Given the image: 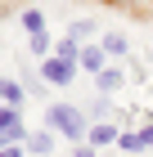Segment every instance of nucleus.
<instances>
[{"instance_id": "nucleus-1", "label": "nucleus", "mask_w": 153, "mask_h": 157, "mask_svg": "<svg viewBox=\"0 0 153 157\" xmlns=\"http://www.w3.org/2000/svg\"><path fill=\"white\" fill-rule=\"evenodd\" d=\"M45 126L54 135H63L68 144H86L90 139V121H86V112L77 103H50L45 108Z\"/></svg>"}, {"instance_id": "nucleus-2", "label": "nucleus", "mask_w": 153, "mask_h": 157, "mask_svg": "<svg viewBox=\"0 0 153 157\" xmlns=\"http://www.w3.org/2000/svg\"><path fill=\"white\" fill-rule=\"evenodd\" d=\"M36 67H41V81H45V85H54V90H68V85L77 81V72H81L77 63L59 59V54H50V59H41Z\"/></svg>"}, {"instance_id": "nucleus-3", "label": "nucleus", "mask_w": 153, "mask_h": 157, "mask_svg": "<svg viewBox=\"0 0 153 157\" xmlns=\"http://www.w3.org/2000/svg\"><path fill=\"white\" fill-rule=\"evenodd\" d=\"M27 139V126H23V112L18 108H5L0 103V148H14Z\"/></svg>"}, {"instance_id": "nucleus-4", "label": "nucleus", "mask_w": 153, "mask_h": 157, "mask_svg": "<svg viewBox=\"0 0 153 157\" xmlns=\"http://www.w3.org/2000/svg\"><path fill=\"white\" fill-rule=\"evenodd\" d=\"M81 112H86V121H90V126H99V121H122V108H117L108 94H95Z\"/></svg>"}, {"instance_id": "nucleus-5", "label": "nucleus", "mask_w": 153, "mask_h": 157, "mask_svg": "<svg viewBox=\"0 0 153 157\" xmlns=\"http://www.w3.org/2000/svg\"><path fill=\"white\" fill-rule=\"evenodd\" d=\"M108 63H113V59L104 54V45H99V40H95V45H81V54H77V67H81L86 76H99Z\"/></svg>"}, {"instance_id": "nucleus-6", "label": "nucleus", "mask_w": 153, "mask_h": 157, "mask_svg": "<svg viewBox=\"0 0 153 157\" xmlns=\"http://www.w3.org/2000/svg\"><path fill=\"white\" fill-rule=\"evenodd\" d=\"M122 85H126V67H122V63H108L104 72L95 76V90H99V94H117Z\"/></svg>"}, {"instance_id": "nucleus-7", "label": "nucleus", "mask_w": 153, "mask_h": 157, "mask_svg": "<svg viewBox=\"0 0 153 157\" xmlns=\"http://www.w3.org/2000/svg\"><path fill=\"white\" fill-rule=\"evenodd\" d=\"M54 144H59V139H54L50 126H45V130H27V139H23V148H27L32 157H50V153H54Z\"/></svg>"}, {"instance_id": "nucleus-8", "label": "nucleus", "mask_w": 153, "mask_h": 157, "mask_svg": "<svg viewBox=\"0 0 153 157\" xmlns=\"http://www.w3.org/2000/svg\"><path fill=\"white\" fill-rule=\"evenodd\" d=\"M122 139V121H99V126H90V144L95 148H117Z\"/></svg>"}, {"instance_id": "nucleus-9", "label": "nucleus", "mask_w": 153, "mask_h": 157, "mask_svg": "<svg viewBox=\"0 0 153 157\" xmlns=\"http://www.w3.org/2000/svg\"><path fill=\"white\" fill-rule=\"evenodd\" d=\"M0 99H5V108H18V112H23V103H27L23 81H14V76H0Z\"/></svg>"}, {"instance_id": "nucleus-10", "label": "nucleus", "mask_w": 153, "mask_h": 157, "mask_svg": "<svg viewBox=\"0 0 153 157\" xmlns=\"http://www.w3.org/2000/svg\"><path fill=\"white\" fill-rule=\"evenodd\" d=\"M68 36H72V40H81V45H95V40L104 36V32H99V23H95V18H72Z\"/></svg>"}, {"instance_id": "nucleus-11", "label": "nucleus", "mask_w": 153, "mask_h": 157, "mask_svg": "<svg viewBox=\"0 0 153 157\" xmlns=\"http://www.w3.org/2000/svg\"><path fill=\"white\" fill-rule=\"evenodd\" d=\"M99 45H104L108 59H131V40L122 36V32H104V36H99Z\"/></svg>"}, {"instance_id": "nucleus-12", "label": "nucleus", "mask_w": 153, "mask_h": 157, "mask_svg": "<svg viewBox=\"0 0 153 157\" xmlns=\"http://www.w3.org/2000/svg\"><path fill=\"white\" fill-rule=\"evenodd\" d=\"M117 153H149V148H144V135H140V130H122Z\"/></svg>"}, {"instance_id": "nucleus-13", "label": "nucleus", "mask_w": 153, "mask_h": 157, "mask_svg": "<svg viewBox=\"0 0 153 157\" xmlns=\"http://www.w3.org/2000/svg\"><path fill=\"white\" fill-rule=\"evenodd\" d=\"M27 45H32L36 59H50L54 54V40H50V32H36V36H27Z\"/></svg>"}, {"instance_id": "nucleus-14", "label": "nucleus", "mask_w": 153, "mask_h": 157, "mask_svg": "<svg viewBox=\"0 0 153 157\" xmlns=\"http://www.w3.org/2000/svg\"><path fill=\"white\" fill-rule=\"evenodd\" d=\"M23 32H27V36L50 32V27H45V13H41V9H23Z\"/></svg>"}, {"instance_id": "nucleus-15", "label": "nucleus", "mask_w": 153, "mask_h": 157, "mask_svg": "<svg viewBox=\"0 0 153 157\" xmlns=\"http://www.w3.org/2000/svg\"><path fill=\"white\" fill-rule=\"evenodd\" d=\"M23 90H27V94H41V99H45V81H41V67H23Z\"/></svg>"}, {"instance_id": "nucleus-16", "label": "nucleus", "mask_w": 153, "mask_h": 157, "mask_svg": "<svg viewBox=\"0 0 153 157\" xmlns=\"http://www.w3.org/2000/svg\"><path fill=\"white\" fill-rule=\"evenodd\" d=\"M54 54H59V59H68V63H77V54H81V40H72L68 32H63V40L54 45Z\"/></svg>"}, {"instance_id": "nucleus-17", "label": "nucleus", "mask_w": 153, "mask_h": 157, "mask_svg": "<svg viewBox=\"0 0 153 157\" xmlns=\"http://www.w3.org/2000/svg\"><path fill=\"white\" fill-rule=\"evenodd\" d=\"M135 130L144 135V148H149V153H153V112H144V117H140V126H135Z\"/></svg>"}, {"instance_id": "nucleus-18", "label": "nucleus", "mask_w": 153, "mask_h": 157, "mask_svg": "<svg viewBox=\"0 0 153 157\" xmlns=\"http://www.w3.org/2000/svg\"><path fill=\"white\" fill-rule=\"evenodd\" d=\"M72 157H99V148L86 139V144H72Z\"/></svg>"}, {"instance_id": "nucleus-19", "label": "nucleus", "mask_w": 153, "mask_h": 157, "mask_svg": "<svg viewBox=\"0 0 153 157\" xmlns=\"http://www.w3.org/2000/svg\"><path fill=\"white\" fill-rule=\"evenodd\" d=\"M0 157H27V148H23V144H14V148H0Z\"/></svg>"}, {"instance_id": "nucleus-20", "label": "nucleus", "mask_w": 153, "mask_h": 157, "mask_svg": "<svg viewBox=\"0 0 153 157\" xmlns=\"http://www.w3.org/2000/svg\"><path fill=\"white\" fill-rule=\"evenodd\" d=\"M104 5H122V0H104Z\"/></svg>"}]
</instances>
